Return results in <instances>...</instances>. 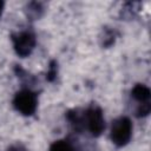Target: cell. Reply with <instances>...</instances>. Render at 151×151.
<instances>
[{"label": "cell", "mask_w": 151, "mask_h": 151, "mask_svg": "<svg viewBox=\"0 0 151 151\" xmlns=\"http://www.w3.org/2000/svg\"><path fill=\"white\" fill-rule=\"evenodd\" d=\"M132 136V123L127 117H119L113 120L110 132L112 143L117 146L126 145Z\"/></svg>", "instance_id": "1"}, {"label": "cell", "mask_w": 151, "mask_h": 151, "mask_svg": "<svg viewBox=\"0 0 151 151\" xmlns=\"http://www.w3.org/2000/svg\"><path fill=\"white\" fill-rule=\"evenodd\" d=\"M13 105L24 116H32L38 105V98L31 90H21L15 93L13 99Z\"/></svg>", "instance_id": "2"}, {"label": "cell", "mask_w": 151, "mask_h": 151, "mask_svg": "<svg viewBox=\"0 0 151 151\" xmlns=\"http://www.w3.org/2000/svg\"><path fill=\"white\" fill-rule=\"evenodd\" d=\"M91 132L92 136L98 137L105 129V119L103 111L98 106H91L84 112V126Z\"/></svg>", "instance_id": "3"}, {"label": "cell", "mask_w": 151, "mask_h": 151, "mask_svg": "<svg viewBox=\"0 0 151 151\" xmlns=\"http://www.w3.org/2000/svg\"><path fill=\"white\" fill-rule=\"evenodd\" d=\"M12 41L17 54L22 58L29 55L35 46V37L31 32H20L17 34H12Z\"/></svg>", "instance_id": "4"}, {"label": "cell", "mask_w": 151, "mask_h": 151, "mask_svg": "<svg viewBox=\"0 0 151 151\" xmlns=\"http://www.w3.org/2000/svg\"><path fill=\"white\" fill-rule=\"evenodd\" d=\"M132 97L139 101L142 105H146L150 104V97H151V91L147 86H145L144 84H137L134 85V87L131 91ZM140 105V106H142Z\"/></svg>", "instance_id": "5"}, {"label": "cell", "mask_w": 151, "mask_h": 151, "mask_svg": "<svg viewBox=\"0 0 151 151\" xmlns=\"http://www.w3.org/2000/svg\"><path fill=\"white\" fill-rule=\"evenodd\" d=\"M50 151H73L67 140H57L50 146Z\"/></svg>", "instance_id": "6"}, {"label": "cell", "mask_w": 151, "mask_h": 151, "mask_svg": "<svg viewBox=\"0 0 151 151\" xmlns=\"http://www.w3.org/2000/svg\"><path fill=\"white\" fill-rule=\"evenodd\" d=\"M55 76H57V70H55V66H54V61H52V64H51V66H50V70H48V72H47V79L50 80V81H52L54 78H55Z\"/></svg>", "instance_id": "7"}, {"label": "cell", "mask_w": 151, "mask_h": 151, "mask_svg": "<svg viewBox=\"0 0 151 151\" xmlns=\"http://www.w3.org/2000/svg\"><path fill=\"white\" fill-rule=\"evenodd\" d=\"M8 151H27L24 146H21V145H14V146H12Z\"/></svg>", "instance_id": "8"}, {"label": "cell", "mask_w": 151, "mask_h": 151, "mask_svg": "<svg viewBox=\"0 0 151 151\" xmlns=\"http://www.w3.org/2000/svg\"><path fill=\"white\" fill-rule=\"evenodd\" d=\"M2 9H4V2L0 1V17H1V13H2Z\"/></svg>", "instance_id": "9"}]
</instances>
